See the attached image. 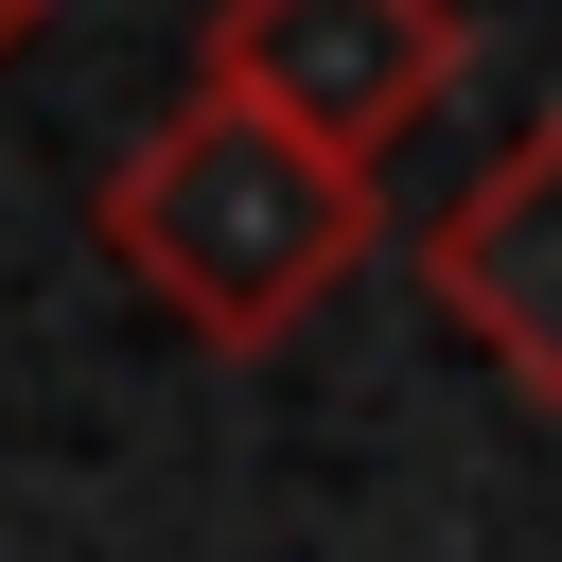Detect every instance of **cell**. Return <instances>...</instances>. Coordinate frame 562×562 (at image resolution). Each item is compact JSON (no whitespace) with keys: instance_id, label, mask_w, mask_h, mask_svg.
<instances>
[{"instance_id":"6da1fadb","label":"cell","mask_w":562,"mask_h":562,"mask_svg":"<svg viewBox=\"0 0 562 562\" xmlns=\"http://www.w3.org/2000/svg\"><path fill=\"white\" fill-rule=\"evenodd\" d=\"M369 228H386V211H369L351 158H316V140L211 105V88H176V105L105 158V193H88L105 281H140V316H176L193 351H281V334L369 263Z\"/></svg>"},{"instance_id":"7a4b0ae2","label":"cell","mask_w":562,"mask_h":562,"mask_svg":"<svg viewBox=\"0 0 562 562\" xmlns=\"http://www.w3.org/2000/svg\"><path fill=\"white\" fill-rule=\"evenodd\" d=\"M457 70H474L457 0H211V35H193L211 105H246V123H281L316 158H351V176L386 140H422Z\"/></svg>"},{"instance_id":"3957f363","label":"cell","mask_w":562,"mask_h":562,"mask_svg":"<svg viewBox=\"0 0 562 562\" xmlns=\"http://www.w3.org/2000/svg\"><path fill=\"white\" fill-rule=\"evenodd\" d=\"M422 299L492 351V386H509V404H544V422H562V123L492 140V158L422 211Z\"/></svg>"},{"instance_id":"277c9868","label":"cell","mask_w":562,"mask_h":562,"mask_svg":"<svg viewBox=\"0 0 562 562\" xmlns=\"http://www.w3.org/2000/svg\"><path fill=\"white\" fill-rule=\"evenodd\" d=\"M35 18H53V0H0V70H18V53H35Z\"/></svg>"}]
</instances>
